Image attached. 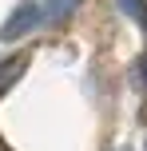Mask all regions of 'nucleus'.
I'll return each instance as SVG.
<instances>
[{"label": "nucleus", "mask_w": 147, "mask_h": 151, "mask_svg": "<svg viewBox=\"0 0 147 151\" xmlns=\"http://www.w3.org/2000/svg\"><path fill=\"white\" fill-rule=\"evenodd\" d=\"M72 4H80V0H48L40 12H44V20H64V16L72 12Z\"/></svg>", "instance_id": "nucleus-2"}, {"label": "nucleus", "mask_w": 147, "mask_h": 151, "mask_svg": "<svg viewBox=\"0 0 147 151\" xmlns=\"http://www.w3.org/2000/svg\"><path fill=\"white\" fill-rule=\"evenodd\" d=\"M44 20V12H40V4H20L12 16L4 20V28H0V40L4 44H12V40H20V36H28L36 24Z\"/></svg>", "instance_id": "nucleus-1"}, {"label": "nucleus", "mask_w": 147, "mask_h": 151, "mask_svg": "<svg viewBox=\"0 0 147 151\" xmlns=\"http://www.w3.org/2000/svg\"><path fill=\"white\" fill-rule=\"evenodd\" d=\"M123 4V12L131 16V20H139V24H147V12H143V0H119Z\"/></svg>", "instance_id": "nucleus-4"}, {"label": "nucleus", "mask_w": 147, "mask_h": 151, "mask_svg": "<svg viewBox=\"0 0 147 151\" xmlns=\"http://www.w3.org/2000/svg\"><path fill=\"white\" fill-rule=\"evenodd\" d=\"M20 68H24V64H20V60H12V64H4V68H0V91H4V88H8V83H12V80H16V76H20Z\"/></svg>", "instance_id": "nucleus-3"}]
</instances>
